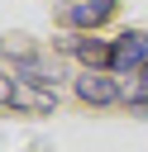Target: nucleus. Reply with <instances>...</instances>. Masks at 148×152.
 <instances>
[{
  "label": "nucleus",
  "mask_w": 148,
  "mask_h": 152,
  "mask_svg": "<svg viewBox=\"0 0 148 152\" xmlns=\"http://www.w3.org/2000/svg\"><path fill=\"white\" fill-rule=\"evenodd\" d=\"M72 48H76V57H81L91 71H95V66H110V57H115V48H105V43H95V38H76Z\"/></svg>",
  "instance_id": "nucleus-4"
},
{
  "label": "nucleus",
  "mask_w": 148,
  "mask_h": 152,
  "mask_svg": "<svg viewBox=\"0 0 148 152\" xmlns=\"http://www.w3.org/2000/svg\"><path fill=\"white\" fill-rule=\"evenodd\" d=\"M76 95H81L86 104H115L124 90H119L110 76H100V71H86V76H76Z\"/></svg>",
  "instance_id": "nucleus-2"
},
{
  "label": "nucleus",
  "mask_w": 148,
  "mask_h": 152,
  "mask_svg": "<svg viewBox=\"0 0 148 152\" xmlns=\"http://www.w3.org/2000/svg\"><path fill=\"white\" fill-rule=\"evenodd\" d=\"M124 100H129V104H148V62L138 66V81L124 90Z\"/></svg>",
  "instance_id": "nucleus-5"
},
{
  "label": "nucleus",
  "mask_w": 148,
  "mask_h": 152,
  "mask_svg": "<svg viewBox=\"0 0 148 152\" xmlns=\"http://www.w3.org/2000/svg\"><path fill=\"white\" fill-rule=\"evenodd\" d=\"M115 14V0H76L62 10V24H105Z\"/></svg>",
  "instance_id": "nucleus-3"
},
{
  "label": "nucleus",
  "mask_w": 148,
  "mask_h": 152,
  "mask_svg": "<svg viewBox=\"0 0 148 152\" xmlns=\"http://www.w3.org/2000/svg\"><path fill=\"white\" fill-rule=\"evenodd\" d=\"M14 86H19V81H10V76H0V104H14Z\"/></svg>",
  "instance_id": "nucleus-6"
},
{
  "label": "nucleus",
  "mask_w": 148,
  "mask_h": 152,
  "mask_svg": "<svg viewBox=\"0 0 148 152\" xmlns=\"http://www.w3.org/2000/svg\"><path fill=\"white\" fill-rule=\"evenodd\" d=\"M148 62V33H124L119 43H115V57H110V66L115 71H134V66H143Z\"/></svg>",
  "instance_id": "nucleus-1"
}]
</instances>
